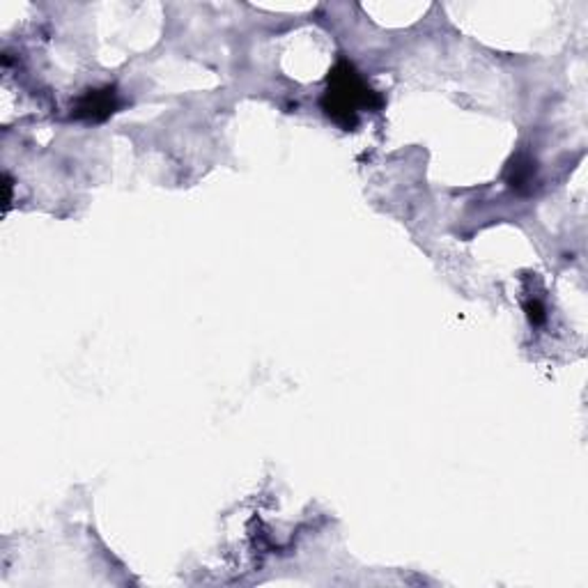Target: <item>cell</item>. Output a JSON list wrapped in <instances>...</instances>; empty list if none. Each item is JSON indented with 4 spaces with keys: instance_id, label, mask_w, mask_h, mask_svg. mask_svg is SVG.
I'll return each instance as SVG.
<instances>
[{
    "instance_id": "3957f363",
    "label": "cell",
    "mask_w": 588,
    "mask_h": 588,
    "mask_svg": "<svg viewBox=\"0 0 588 588\" xmlns=\"http://www.w3.org/2000/svg\"><path fill=\"white\" fill-rule=\"evenodd\" d=\"M533 172H536V163L527 156H517L513 159V163L508 166V172H505V178H508V184H511L515 191H524L528 184L533 182Z\"/></svg>"
},
{
    "instance_id": "277c9868",
    "label": "cell",
    "mask_w": 588,
    "mask_h": 588,
    "mask_svg": "<svg viewBox=\"0 0 588 588\" xmlns=\"http://www.w3.org/2000/svg\"><path fill=\"white\" fill-rule=\"evenodd\" d=\"M524 311H527L528 322H531L533 327H540V324H544V320H547V313H544V306L540 299H528L527 304H524Z\"/></svg>"
},
{
    "instance_id": "6da1fadb",
    "label": "cell",
    "mask_w": 588,
    "mask_h": 588,
    "mask_svg": "<svg viewBox=\"0 0 588 588\" xmlns=\"http://www.w3.org/2000/svg\"><path fill=\"white\" fill-rule=\"evenodd\" d=\"M384 99L366 83L350 60H338L327 78V92L322 97V111L345 131L359 124V111H377Z\"/></svg>"
},
{
    "instance_id": "7a4b0ae2",
    "label": "cell",
    "mask_w": 588,
    "mask_h": 588,
    "mask_svg": "<svg viewBox=\"0 0 588 588\" xmlns=\"http://www.w3.org/2000/svg\"><path fill=\"white\" fill-rule=\"evenodd\" d=\"M117 106H120L117 90L113 85H106L99 90H85L74 104L72 115L88 123H104L106 117H111L117 111Z\"/></svg>"
}]
</instances>
